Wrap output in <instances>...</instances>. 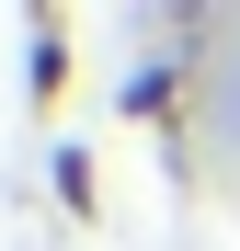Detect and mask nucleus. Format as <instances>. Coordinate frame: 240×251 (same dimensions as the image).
<instances>
[{"label": "nucleus", "instance_id": "1", "mask_svg": "<svg viewBox=\"0 0 240 251\" xmlns=\"http://www.w3.org/2000/svg\"><path fill=\"white\" fill-rule=\"evenodd\" d=\"M23 46H34V57H23V103H34V114H57V103H69V80H80V34H69V12H34V23H23Z\"/></svg>", "mask_w": 240, "mask_h": 251}, {"label": "nucleus", "instance_id": "2", "mask_svg": "<svg viewBox=\"0 0 240 251\" xmlns=\"http://www.w3.org/2000/svg\"><path fill=\"white\" fill-rule=\"evenodd\" d=\"M46 194H57L69 228H103V160L80 149V137H46Z\"/></svg>", "mask_w": 240, "mask_h": 251}, {"label": "nucleus", "instance_id": "3", "mask_svg": "<svg viewBox=\"0 0 240 251\" xmlns=\"http://www.w3.org/2000/svg\"><path fill=\"white\" fill-rule=\"evenodd\" d=\"M172 103H183V57H149V69L126 80V114H149V126H172Z\"/></svg>", "mask_w": 240, "mask_h": 251}]
</instances>
